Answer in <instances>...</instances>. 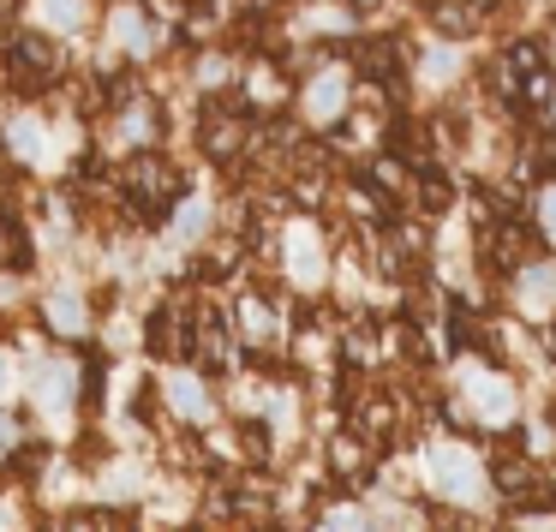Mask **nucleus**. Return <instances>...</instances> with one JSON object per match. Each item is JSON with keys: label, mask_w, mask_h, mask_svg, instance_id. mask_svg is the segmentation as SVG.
Masks as SVG:
<instances>
[{"label": "nucleus", "mask_w": 556, "mask_h": 532, "mask_svg": "<svg viewBox=\"0 0 556 532\" xmlns=\"http://www.w3.org/2000/svg\"><path fill=\"white\" fill-rule=\"evenodd\" d=\"M186 305H162L156 317H150V353H168V359H186L192 353V341H186Z\"/></svg>", "instance_id": "nucleus-1"}, {"label": "nucleus", "mask_w": 556, "mask_h": 532, "mask_svg": "<svg viewBox=\"0 0 556 532\" xmlns=\"http://www.w3.org/2000/svg\"><path fill=\"white\" fill-rule=\"evenodd\" d=\"M13 66H18V73H54V42L37 37V30L13 37Z\"/></svg>", "instance_id": "nucleus-2"}, {"label": "nucleus", "mask_w": 556, "mask_h": 532, "mask_svg": "<svg viewBox=\"0 0 556 532\" xmlns=\"http://www.w3.org/2000/svg\"><path fill=\"white\" fill-rule=\"evenodd\" d=\"M437 491H448V496H472L479 484H472V460L467 455H437Z\"/></svg>", "instance_id": "nucleus-3"}, {"label": "nucleus", "mask_w": 556, "mask_h": 532, "mask_svg": "<svg viewBox=\"0 0 556 532\" xmlns=\"http://www.w3.org/2000/svg\"><path fill=\"white\" fill-rule=\"evenodd\" d=\"M419 192H425V210H443L448 198H455V186H448L443 174H425V180H419Z\"/></svg>", "instance_id": "nucleus-4"}, {"label": "nucleus", "mask_w": 556, "mask_h": 532, "mask_svg": "<svg viewBox=\"0 0 556 532\" xmlns=\"http://www.w3.org/2000/svg\"><path fill=\"white\" fill-rule=\"evenodd\" d=\"M0 252H7V264L30 269V233L25 228H7V245H0Z\"/></svg>", "instance_id": "nucleus-5"}, {"label": "nucleus", "mask_w": 556, "mask_h": 532, "mask_svg": "<svg viewBox=\"0 0 556 532\" xmlns=\"http://www.w3.org/2000/svg\"><path fill=\"white\" fill-rule=\"evenodd\" d=\"M336 102H341V85H329V78H324V85L312 90V114H336Z\"/></svg>", "instance_id": "nucleus-6"}, {"label": "nucleus", "mask_w": 556, "mask_h": 532, "mask_svg": "<svg viewBox=\"0 0 556 532\" xmlns=\"http://www.w3.org/2000/svg\"><path fill=\"white\" fill-rule=\"evenodd\" d=\"M78 13H85L78 0H49V18H54V25H78Z\"/></svg>", "instance_id": "nucleus-7"}, {"label": "nucleus", "mask_w": 556, "mask_h": 532, "mask_svg": "<svg viewBox=\"0 0 556 532\" xmlns=\"http://www.w3.org/2000/svg\"><path fill=\"white\" fill-rule=\"evenodd\" d=\"M13 150H18V156H37V126H13Z\"/></svg>", "instance_id": "nucleus-8"}, {"label": "nucleus", "mask_w": 556, "mask_h": 532, "mask_svg": "<svg viewBox=\"0 0 556 532\" xmlns=\"http://www.w3.org/2000/svg\"><path fill=\"white\" fill-rule=\"evenodd\" d=\"M539 168H544V174H556V132H551V138H539Z\"/></svg>", "instance_id": "nucleus-9"}, {"label": "nucleus", "mask_w": 556, "mask_h": 532, "mask_svg": "<svg viewBox=\"0 0 556 532\" xmlns=\"http://www.w3.org/2000/svg\"><path fill=\"white\" fill-rule=\"evenodd\" d=\"M174 401H180V407H186V413H198V407H204V395H198V389H192V383H180V389H174Z\"/></svg>", "instance_id": "nucleus-10"}, {"label": "nucleus", "mask_w": 556, "mask_h": 532, "mask_svg": "<svg viewBox=\"0 0 556 532\" xmlns=\"http://www.w3.org/2000/svg\"><path fill=\"white\" fill-rule=\"evenodd\" d=\"M544 221L556 228V192H544Z\"/></svg>", "instance_id": "nucleus-11"}, {"label": "nucleus", "mask_w": 556, "mask_h": 532, "mask_svg": "<svg viewBox=\"0 0 556 532\" xmlns=\"http://www.w3.org/2000/svg\"><path fill=\"white\" fill-rule=\"evenodd\" d=\"M348 7H359V13H371V7H377V0H348Z\"/></svg>", "instance_id": "nucleus-12"}, {"label": "nucleus", "mask_w": 556, "mask_h": 532, "mask_svg": "<svg viewBox=\"0 0 556 532\" xmlns=\"http://www.w3.org/2000/svg\"><path fill=\"white\" fill-rule=\"evenodd\" d=\"M0 389H7V359H0Z\"/></svg>", "instance_id": "nucleus-13"}]
</instances>
